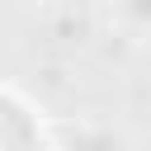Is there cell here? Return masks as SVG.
<instances>
[{"instance_id":"6da1fadb","label":"cell","mask_w":151,"mask_h":151,"mask_svg":"<svg viewBox=\"0 0 151 151\" xmlns=\"http://www.w3.org/2000/svg\"><path fill=\"white\" fill-rule=\"evenodd\" d=\"M52 151H127V146H123L118 127H109V123H76L71 137L57 142Z\"/></svg>"},{"instance_id":"7a4b0ae2","label":"cell","mask_w":151,"mask_h":151,"mask_svg":"<svg viewBox=\"0 0 151 151\" xmlns=\"http://www.w3.org/2000/svg\"><path fill=\"white\" fill-rule=\"evenodd\" d=\"M109 24H118L123 38L151 42V0H109Z\"/></svg>"}]
</instances>
